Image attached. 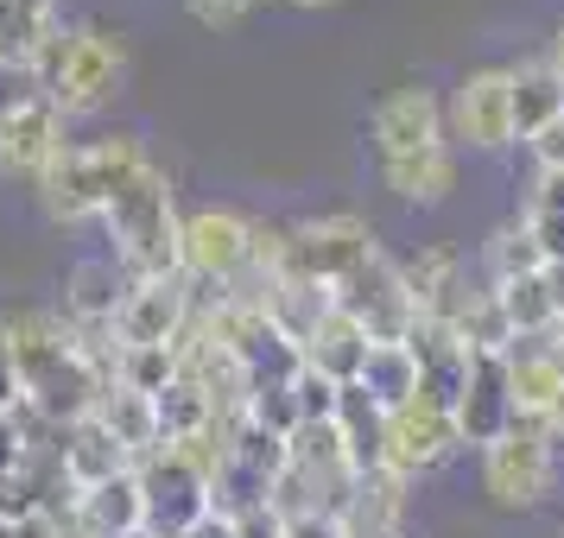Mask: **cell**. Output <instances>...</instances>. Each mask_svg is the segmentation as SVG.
<instances>
[{
    "label": "cell",
    "mask_w": 564,
    "mask_h": 538,
    "mask_svg": "<svg viewBox=\"0 0 564 538\" xmlns=\"http://www.w3.org/2000/svg\"><path fill=\"white\" fill-rule=\"evenodd\" d=\"M0 336H7V361H13V386L20 399L39 406L52 425H77L96 411L102 386L89 374V361L70 342V323L45 305H20L0 310Z\"/></svg>",
    "instance_id": "cell-1"
},
{
    "label": "cell",
    "mask_w": 564,
    "mask_h": 538,
    "mask_svg": "<svg viewBox=\"0 0 564 538\" xmlns=\"http://www.w3.org/2000/svg\"><path fill=\"white\" fill-rule=\"evenodd\" d=\"M26 83L39 96H52V108L64 121H89L115 108L121 83H128V32L102 26V20H77V26H57L39 57H32Z\"/></svg>",
    "instance_id": "cell-2"
},
{
    "label": "cell",
    "mask_w": 564,
    "mask_h": 538,
    "mask_svg": "<svg viewBox=\"0 0 564 538\" xmlns=\"http://www.w3.org/2000/svg\"><path fill=\"white\" fill-rule=\"evenodd\" d=\"M153 165L140 133H96V140H70L52 158V172L32 184V197L45 209V222L57 229H83V222H102V209L128 190L140 172Z\"/></svg>",
    "instance_id": "cell-3"
},
{
    "label": "cell",
    "mask_w": 564,
    "mask_h": 538,
    "mask_svg": "<svg viewBox=\"0 0 564 538\" xmlns=\"http://www.w3.org/2000/svg\"><path fill=\"white\" fill-rule=\"evenodd\" d=\"M178 190L165 178V165H147L140 178L102 209V234H108V260L128 279H165L178 273Z\"/></svg>",
    "instance_id": "cell-4"
},
{
    "label": "cell",
    "mask_w": 564,
    "mask_h": 538,
    "mask_svg": "<svg viewBox=\"0 0 564 538\" xmlns=\"http://www.w3.org/2000/svg\"><path fill=\"white\" fill-rule=\"evenodd\" d=\"M285 234H292V241H285V273L324 285V292L349 285L368 260H381V234H375V222H361L356 209H330V216L285 222Z\"/></svg>",
    "instance_id": "cell-5"
},
{
    "label": "cell",
    "mask_w": 564,
    "mask_h": 538,
    "mask_svg": "<svg viewBox=\"0 0 564 538\" xmlns=\"http://www.w3.org/2000/svg\"><path fill=\"white\" fill-rule=\"evenodd\" d=\"M476 457H482V494L501 513L539 507L552 494V482H558V443L533 418H513L508 431L495 437L488 450H476Z\"/></svg>",
    "instance_id": "cell-6"
},
{
    "label": "cell",
    "mask_w": 564,
    "mask_h": 538,
    "mask_svg": "<svg viewBox=\"0 0 564 538\" xmlns=\"http://www.w3.org/2000/svg\"><path fill=\"white\" fill-rule=\"evenodd\" d=\"M457 425H451V406H437V399H406L400 411H381V462L393 482H419V475H432L444 462L457 457Z\"/></svg>",
    "instance_id": "cell-7"
},
{
    "label": "cell",
    "mask_w": 564,
    "mask_h": 538,
    "mask_svg": "<svg viewBox=\"0 0 564 538\" xmlns=\"http://www.w3.org/2000/svg\"><path fill=\"white\" fill-rule=\"evenodd\" d=\"M248 229L254 216H241L235 204H204V209H184L178 222V279H191L197 292H216L241 273L248 260Z\"/></svg>",
    "instance_id": "cell-8"
},
{
    "label": "cell",
    "mask_w": 564,
    "mask_h": 538,
    "mask_svg": "<svg viewBox=\"0 0 564 538\" xmlns=\"http://www.w3.org/2000/svg\"><path fill=\"white\" fill-rule=\"evenodd\" d=\"M64 146H70V121L52 108V96L20 89L0 102V178L39 184Z\"/></svg>",
    "instance_id": "cell-9"
},
{
    "label": "cell",
    "mask_w": 564,
    "mask_h": 538,
    "mask_svg": "<svg viewBox=\"0 0 564 538\" xmlns=\"http://www.w3.org/2000/svg\"><path fill=\"white\" fill-rule=\"evenodd\" d=\"M197 317V285L165 273V279H128L115 305V342L121 349H178Z\"/></svg>",
    "instance_id": "cell-10"
},
{
    "label": "cell",
    "mask_w": 564,
    "mask_h": 538,
    "mask_svg": "<svg viewBox=\"0 0 564 538\" xmlns=\"http://www.w3.org/2000/svg\"><path fill=\"white\" fill-rule=\"evenodd\" d=\"M444 140H457V146H469V153H501V146H513L508 64L463 70L457 96L444 102Z\"/></svg>",
    "instance_id": "cell-11"
},
{
    "label": "cell",
    "mask_w": 564,
    "mask_h": 538,
    "mask_svg": "<svg viewBox=\"0 0 564 538\" xmlns=\"http://www.w3.org/2000/svg\"><path fill=\"white\" fill-rule=\"evenodd\" d=\"M133 475H140V494H147V532L153 538L191 532L209 513V482L178 457V450H165V443H159L153 457L133 462Z\"/></svg>",
    "instance_id": "cell-12"
},
{
    "label": "cell",
    "mask_w": 564,
    "mask_h": 538,
    "mask_svg": "<svg viewBox=\"0 0 564 538\" xmlns=\"http://www.w3.org/2000/svg\"><path fill=\"white\" fill-rule=\"evenodd\" d=\"M368 140H375V158H406L425 153V146H451L444 140V102H437L432 83H400L387 89L375 114H368Z\"/></svg>",
    "instance_id": "cell-13"
},
{
    "label": "cell",
    "mask_w": 564,
    "mask_h": 538,
    "mask_svg": "<svg viewBox=\"0 0 564 538\" xmlns=\"http://www.w3.org/2000/svg\"><path fill=\"white\" fill-rule=\"evenodd\" d=\"M336 305L368 330V342H406L412 323H419L406 285H400V260H387V254L368 260L349 285H336Z\"/></svg>",
    "instance_id": "cell-14"
},
{
    "label": "cell",
    "mask_w": 564,
    "mask_h": 538,
    "mask_svg": "<svg viewBox=\"0 0 564 538\" xmlns=\"http://www.w3.org/2000/svg\"><path fill=\"white\" fill-rule=\"evenodd\" d=\"M451 425H457L463 450H488V443L513 425L508 367H501V355H469V374H463L457 399H451Z\"/></svg>",
    "instance_id": "cell-15"
},
{
    "label": "cell",
    "mask_w": 564,
    "mask_h": 538,
    "mask_svg": "<svg viewBox=\"0 0 564 538\" xmlns=\"http://www.w3.org/2000/svg\"><path fill=\"white\" fill-rule=\"evenodd\" d=\"M400 285H406L419 323H451L457 305L469 298V266L451 241H425L412 260H400Z\"/></svg>",
    "instance_id": "cell-16"
},
{
    "label": "cell",
    "mask_w": 564,
    "mask_h": 538,
    "mask_svg": "<svg viewBox=\"0 0 564 538\" xmlns=\"http://www.w3.org/2000/svg\"><path fill=\"white\" fill-rule=\"evenodd\" d=\"M400 526H406V482H393L387 469L356 475L330 513L336 538H400Z\"/></svg>",
    "instance_id": "cell-17"
},
{
    "label": "cell",
    "mask_w": 564,
    "mask_h": 538,
    "mask_svg": "<svg viewBox=\"0 0 564 538\" xmlns=\"http://www.w3.org/2000/svg\"><path fill=\"white\" fill-rule=\"evenodd\" d=\"M121 292H128V273L108 254H89L64 273V305H57V317H64L70 330H115Z\"/></svg>",
    "instance_id": "cell-18"
},
{
    "label": "cell",
    "mask_w": 564,
    "mask_h": 538,
    "mask_svg": "<svg viewBox=\"0 0 564 538\" xmlns=\"http://www.w3.org/2000/svg\"><path fill=\"white\" fill-rule=\"evenodd\" d=\"M501 367H508V399H513V418H545L552 411V399H558L564 386V367L552 361V349H545V336H520V342H508L501 349Z\"/></svg>",
    "instance_id": "cell-19"
},
{
    "label": "cell",
    "mask_w": 564,
    "mask_h": 538,
    "mask_svg": "<svg viewBox=\"0 0 564 538\" xmlns=\"http://www.w3.org/2000/svg\"><path fill=\"white\" fill-rule=\"evenodd\" d=\"M299 361H305V367H317V374H324V381H336V386L356 381L361 361H368V330H361L343 305H330L305 336H299Z\"/></svg>",
    "instance_id": "cell-20"
},
{
    "label": "cell",
    "mask_w": 564,
    "mask_h": 538,
    "mask_svg": "<svg viewBox=\"0 0 564 538\" xmlns=\"http://www.w3.org/2000/svg\"><path fill=\"white\" fill-rule=\"evenodd\" d=\"M57 469H64V482L83 494V487H102V482H115V475H128L133 457L96 425V418H77V425L57 431Z\"/></svg>",
    "instance_id": "cell-21"
},
{
    "label": "cell",
    "mask_w": 564,
    "mask_h": 538,
    "mask_svg": "<svg viewBox=\"0 0 564 538\" xmlns=\"http://www.w3.org/2000/svg\"><path fill=\"white\" fill-rule=\"evenodd\" d=\"M381 184L412 209H437L457 190V153L451 146H425V153H406V158H381Z\"/></svg>",
    "instance_id": "cell-22"
},
{
    "label": "cell",
    "mask_w": 564,
    "mask_h": 538,
    "mask_svg": "<svg viewBox=\"0 0 564 538\" xmlns=\"http://www.w3.org/2000/svg\"><path fill=\"white\" fill-rule=\"evenodd\" d=\"M406 349H412V361H419V393L437 399V406H451L463 374H469V349L451 336V323H412Z\"/></svg>",
    "instance_id": "cell-23"
},
{
    "label": "cell",
    "mask_w": 564,
    "mask_h": 538,
    "mask_svg": "<svg viewBox=\"0 0 564 538\" xmlns=\"http://www.w3.org/2000/svg\"><path fill=\"white\" fill-rule=\"evenodd\" d=\"M57 26H64L57 0H0V77H26Z\"/></svg>",
    "instance_id": "cell-24"
},
{
    "label": "cell",
    "mask_w": 564,
    "mask_h": 538,
    "mask_svg": "<svg viewBox=\"0 0 564 538\" xmlns=\"http://www.w3.org/2000/svg\"><path fill=\"white\" fill-rule=\"evenodd\" d=\"M508 102H513V140H533L545 121L564 114V77L545 57H520V64H508Z\"/></svg>",
    "instance_id": "cell-25"
},
{
    "label": "cell",
    "mask_w": 564,
    "mask_h": 538,
    "mask_svg": "<svg viewBox=\"0 0 564 538\" xmlns=\"http://www.w3.org/2000/svg\"><path fill=\"white\" fill-rule=\"evenodd\" d=\"M77 513L83 526L96 538H128V532H147V494H140V475H115L102 487H83L77 494Z\"/></svg>",
    "instance_id": "cell-26"
},
{
    "label": "cell",
    "mask_w": 564,
    "mask_h": 538,
    "mask_svg": "<svg viewBox=\"0 0 564 538\" xmlns=\"http://www.w3.org/2000/svg\"><path fill=\"white\" fill-rule=\"evenodd\" d=\"M89 418H96V425H102V431L115 437V443H121L133 462L153 457L159 443H165V437H159L153 399H147V393H128V386H108L102 399H96V411H89Z\"/></svg>",
    "instance_id": "cell-27"
},
{
    "label": "cell",
    "mask_w": 564,
    "mask_h": 538,
    "mask_svg": "<svg viewBox=\"0 0 564 538\" xmlns=\"http://www.w3.org/2000/svg\"><path fill=\"white\" fill-rule=\"evenodd\" d=\"M356 386L381 411H400L406 399H419V361H412L406 342H368V361H361Z\"/></svg>",
    "instance_id": "cell-28"
},
{
    "label": "cell",
    "mask_w": 564,
    "mask_h": 538,
    "mask_svg": "<svg viewBox=\"0 0 564 538\" xmlns=\"http://www.w3.org/2000/svg\"><path fill=\"white\" fill-rule=\"evenodd\" d=\"M451 336H457L469 355H501L513 342L508 317H501V298H495V285H469V298L457 305V317H451Z\"/></svg>",
    "instance_id": "cell-29"
},
{
    "label": "cell",
    "mask_w": 564,
    "mask_h": 538,
    "mask_svg": "<svg viewBox=\"0 0 564 538\" xmlns=\"http://www.w3.org/2000/svg\"><path fill=\"white\" fill-rule=\"evenodd\" d=\"M539 266H545V254H539L533 229L513 216V222H501V229L482 241V285H508V279H533Z\"/></svg>",
    "instance_id": "cell-30"
},
{
    "label": "cell",
    "mask_w": 564,
    "mask_h": 538,
    "mask_svg": "<svg viewBox=\"0 0 564 538\" xmlns=\"http://www.w3.org/2000/svg\"><path fill=\"white\" fill-rule=\"evenodd\" d=\"M495 298H501V317H508V330H513V342L520 336H552V298H545V285H539V273L533 279H508V285H495Z\"/></svg>",
    "instance_id": "cell-31"
},
{
    "label": "cell",
    "mask_w": 564,
    "mask_h": 538,
    "mask_svg": "<svg viewBox=\"0 0 564 538\" xmlns=\"http://www.w3.org/2000/svg\"><path fill=\"white\" fill-rule=\"evenodd\" d=\"M172 381H178V349H121L115 386H128V393H147V399H159V393H165Z\"/></svg>",
    "instance_id": "cell-32"
},
{
    "label": "cell",
    "mask_w": 564,
    "mask_h": 538,
    "mask_svg": "<svg viewBox=\"0 0 564 538\" xmlns=\"http://www.w3.org/2000/svg\"><path fill=\"white\" fill-rule=\"evenodd\" d=\"M241 418L260 425V431H273V437H292V431H299V399H292V386H285V381H254Z\"/></svg>",
    "instance_id": "cell-33"
},
{
    "label": "cell",
    "mask_w": 564,
    "mask_h": 538,
    "mask_svg": "<svg viewBox=\"0 0 564 538\" xmlns=\"http://www.w3.org/2000/svg\"><path fill=\"white\" fill-rule=\"evenodd\" d=\"M285 386H292V399H299V425H324V418H336V393H343V386L324 381L317 367L299 361V367L285 374Z\"/></svg>",
    "instance_id": "cell-34"
},
{
    "label": "cell",
    "mask_w": 564,
    "mask_h": 538,
    "mask_svg": "<svg viewBox=\"0 0 564 538\" xmlns=\"http://www.w3.org/2000/svg\"><path fill=\"white\" fill-rule=\"evenodd\" d=\"M184 7H191V20H197V26H216V32H223V26H241L260 0H184Z\"/></svg>",
    "instance_id": "cell-35"
},
{
    "label": "cell",
    "mask_w": 564,
    "mask_h": 538,
    "mask_svg": "<svg viewBox=\"0 0 564 538\" xmlns=\"http://www.w3.org/2000/svg\"><path fill=\"white\" fill-rule=\"evenodd\" d=\"M527 153H533L539 172H564V114H558V121H545V128L527 140Z\"/></svg>",
    "instance_id": "cell-36"
},
{
    "label": "cell",
    "mask_w": 564,
    "mask_h": 538,
    "mask_svg": "<svg viewBox=\"0 0 564 538\" xmlns=\"http://www.w3.org/2000/svg\"><path fill=\"white\" fill-rule=\"evenodd\" d=\"M520 216H564V172H539L533 178V197Z\"/></svg>",
    "instance_id": "cell-37"
},
{
    "label": "cell",
    "mask_w": 564,
    "mask_h": 538,
    "mask_svg": "<svg viewBox=\"0 0 564 538\" xmlns=\"http://www.w3.org/2000/svg\"><path fill=\"white\" fill-rule=\"evenodd\" d=\"M520 222L533 229L539 254H545V260H564V216H520Z\"/></svg>",
    "instance_id": "cell-38"
},
{
    "label": "cell",
    "mask_w": 564,
    "mask_h": 538,
    "mask_svg": "<svg viewBox=\"0 0 564 538\" xmlns=\"http://www.w3.org/2000/svg\"><path fill=\"white\" fill-rule=\"evenodd\" d=\"M539 285H545V298H552V317L564 323V260H545V266H539Z\"/></svg>",
    "instance_id": "cell-39"
},
{
    "label": "cell",
    "mask_w": 564,
    "mask_h": 538,
    "mask_svg": "<svg viewBox=\"0 0 564 538\" xmlns=\"http://www.w3.org/2000/svg\"><path fill=\"white\" fill-rule=\"evenodd\" d=\"M20 462H26V450H20V443H13V431L0 425V482H7V475H13Z\"/></svg>",
    "instance_id": "cell-40"
},
{
    "label": "cell",
    "mask_w": 564,
    "mask_h": 538,
    "mask_svg": "<svg viewBox=\"0 0 564 538\" xmlns=\"http://www.w3.org/2000/svg\"><path fill=\"white\" fill-rule=\"evenodd\" d=\"M539 425H545V437H552V443H564V386H558V399H552V411H545Z\"/></svg>",
    "instance_id": "cell-41"
},
{
    "label": "cell",
    "mask_w": 564,
    "mask_h": 538,
    "mask_svg": "<svg viewBox=\"0 0 564 538\" xmlns=\"http://www.w3.org/2000/svg\"><path fill=\"white\" fill-rule=\"evenodd\" d=\"M7 538H57V532H52V519L39 513V519H26V526H13V532H7Z\"/></svg>",
    "instance_id": "cell-42"
},
{
    "label": "cell",
    "mask_w": 564,
    "mask_h": 538,
    "mask_svg": "<svg viewBox=\"0 0 564 538\" xmlns=\"http://www.w3.org/2000/svg\"><path fill=\"white\" fill-rule=\"evenodd\" d=\"M545 64H552V70L564 77V20L552 26V45H545Z\"/></svg>",
    "instance_id": "cell-43"
},
{
    "label": "cell",
    "mask_w": 564,
    "mask_h": 538,
    "mask_svg": "<svg viewBox=\"0 0 564 538\" xmlns=\"http://www.w3.org/2000/svg\"><path fill=\"white\" fill-rule=\"evenodd\" d=\"M545 349H552V361L564 367V323H552V336H545Z\"/></svg>",
    "instance_id": "cell-44"
},
{
    "label": "cell",
    "mask_w": 564,
    "mask_h": 538,
    "mask_svg": "<svg viewBox=\"0 0 564 538\" xmlns=\"http://www.w3.org/2000/svg\"><path fill=\"white\" fill-rule=\"evenodd\" d=\"M292 7H336V0H292Z\"/></svg>",
    "instance_id": "cell-45"
},
{
    "label": "cell",
    "mask_w": 564,
    "mask_h": 538,
    "mask_svg": "<svg viewBox=\"0 0 564 538\" xmlns=\"http://www.w3.org/2000/svg\"><path fill=\"white\" fill-rule=\"evenodd\" d=\"M0 538H7V532H0Z\"/></svg>",
    "instance_id": "cell-46"
}]
</instances>
